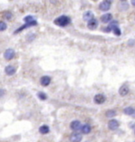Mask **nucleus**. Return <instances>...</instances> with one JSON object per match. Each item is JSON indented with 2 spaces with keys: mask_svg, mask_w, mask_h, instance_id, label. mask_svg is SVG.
<instances>
[{
  "mask_svg": "<svg viewBox=\"0 0 135 142\" xmlns=\"http://www.w3.org/2000/svg\"><path fill=\"white\" fill-rule=\"evenodd\" d=\"M104 31L107 32H109L113 31L116 36H120L121 35V30L119 26V22L117 21H111L109 22V25L104 29Z\"/></svg>",
  "mask_w": 135,
  "mask_h": 142,
  "instance_id": "f257e3e1",
  "label": "nucleus"
},
{
  "mask_svg": "<svg viewBox=\"0 0 135 142\" xmlns=\"http://www.w3.org/2000/svg\"><path fill=\"white\" fill-rule=\"evenodd\" d=\"M54 23L59 27H65L70 23V18L66 15H62L54 21Z\"/></svg>",
  "mask_w": 135,
  "mask_h": 142,
  "instance_id": "f03ea898",
  "label": "nucleus"
},
{
  "mask_svg": "<svg viewBox=\"0 0 135 142\" xmlns=\"http://www.w3.org/2000/svg\"><path fill=\"white\" fill-rule=\"evenodd\" d=\"M111 5V0H103V2H101L99 5V9L101 11H107L110 9Z\"/></svg>",
  "mask_w": 135,
  "mask_h": 142,
  "instance_id": "7ed1b4c3",
  "label": "nucleus"
},
{
  "mask_svg": "<svg viewBox=\"0 0 135 142\" xmlns=\"http://www.w3.org/2000/svg\"><path fill=\"white\" fill-rule=\"evenodd\" d=\"M82 140V135L80 133L74 132L71 133V135L69 136V141L71 142H81Z\"/></svg>",
  "mask_w": 135,
  "mask_h": 142,
  "instance_id": "20e7f679",
  "label": "nucleus"
},
{
  "mask_svg": "<svg viewBox=\"0 0 135 142\" xmlns=\"http://www.w3.org/2000/svg\"><path fill=\"white\" fill-rule=\"evenodd\" d=\"M94 103L97 104H102L106 101V96L103 94H97L94 96Z\"/></svg>",
  "mask_w": 135,
  "mask_h": 142,
  "instance_id": "39448f33",
  "label": "nucleus"
},
{
  "mask_svg": "<svg viewBox=\"0 0 135 142\" xmlns=\"http://www.w3.org/2000/svg\"><path fill=\"white\" fill-rule=\"evenodd\" d=\"M14 55H15V51L12 48H9L4 52V58H5L6 60H11L12 58H14Z\"/></svg>",
  "mask_w": 135,
  "mask_h": 142,
  "instance_id": "423d86ee",
  "label": "nucleus"
},
{
  "mask_svg": "<svg viewBox=\"0 0 135 142\" xmlns=\"http://www.w3.org/2000/svg\"><path fill=\"white\" fill-rule=\"evenodd\" d=\"M107 126H108V128H109V130H117V129L119 128V123L118 121H117V120L111 119V120H110L109 122H108Z\"/></svg>",
  "mask_w": 135,
  "mask_h": 142,
  "instance_id": "0eeeda50",
  "label": "nucleus"
},
{
  "mask_svg": "<svg viewBox=\"0 0 135 142\" xmlns=\"http://www.w3.org/2000/svg\"><path fill=\"white\" fill-rule=\"evenodd\" d=\"M81 128V123L80 121H78V120H74V121H73L71 123H70V129L73 131H78L80 130Z\"/></svg>",
  "mask_w": 135,
  "mask_h": 142,
  "instance_id": "6e6552de",
  "label": "nucleus"
},
{
  "mask_svg": "<svg viewBox=\"0 0 135 142\" xmlns=\"http://www.w3.org/2000/svg\"><path fill=\"white\" fill-rule=\"evenodd\" d=\"M37 25V21L36 20V21H33V22H30V23H25L24 25H22V26H21L19 28H17L16 31L14 32V33H17V32H19L21 31H22V30L25 29V28H29V27H31V26H34V25Z\"/></svg>",
  "mask_w": 135,
  "mask_h": 142,
  "instance_id": "1a4fd4ad",
  "label": "nucleus"
},
{
  "mask_svg": "<svg viewBox=\"0 0 135 142\" xmlns=\"http://www.w3.org/2000/svg\"><path fill=\"white\" fill-rule=\"evenodd\" d=\"M87 26L91 30H94L97 28L98 26V21L95 18L91 19L90 21H88V24H87Z\"/></svg>",
  "mask_w": 135,
  "mask_h": 142,
  "instance_id": "9d476101",
  "label": "nucleus"
},
{
  "mask_svg": "<svg viewBox=\"0 0 135 142\" xmlns=\"http://www.w3.org/2000/svg\"><path fill=\"white\" fill-rule=\"evenodd\" d=\"M129 92H130V88H129V87L127 85H122L120 87V88H119V93L122 96H127V95L129 93Z\"/></svg>",
  "mask_w": 135,
  "mask_h": 142,
  "instance_id": "9b49d317",
  "label": "nucleus"
},
{
  "mask_svg": "<svg viewBox=\"0 0 135 142\" xmlns=\"http://www.w3.org/2000/svg\"><path fill=\"white\" fill-rule=\"evenodd\" d=\"M112 14H105L101 16V21H102L103 23L104 24H107V23H109L111 21H112Z\"/></svg>",
  "mask_w": 135,
  "mask_h": 142,
  "instance_id": "f8f14e48",
  "label": "nucleus"
},
{
  "mask_svg": "<svg viewBox=\"0 0 135 142\" xmlns=\"http://www.w3.org/2000/svg\"><path fill=\"white\" fill-rule=\"evenodd\" d=\"M51 79L49 76H43L41 77V79H40V84L42 86L46 87V86H47L51 83Z\"/></svg>",
  "mask_w": 135,
  "mask_h": 142,
  "instance_id": "ddd939ff",
  "label": "nucleus"
},
{
  "mask_svg": "<svg viewBox=\"0 0 135 142\" xmlns=\"http://www.w3.org/2000/svg\"><path fill=\"white\" fill-rule=\"evenodd\" d=\"M94 18V14H93V13L92 11H86L85 12L84 14H83V20L85 21H90L91 19H93Z\"/></svg>",
  "mask_w": 135,
  "mask_h": 142,
  "instance_id": "4468645a",
  "label": "nucleus"
},
{
  "mask_svg": "<svg viewBox=\"0 0 135 142\" xmlns=\"http://www.w3.org/2000/svg\"><path fill=\"white\" fill-rule=\"evenodd\" d=\"M16 72V69L13 66H7L5 68V73L8 76H12L15 74Z\"/></svg>",
  "mask_w": 135,
  "mask_h": 142,
  "instance_id": "2eb2a0df",
  "label": "nucleus"
},
{
  "mask_svg": "<svg viewBox=\"0 0 135 142\" xmlns=\"http://www.w3.org/2000/svg\"><path fill=\"white\" fill-rule=\"evenodd\" d=\"M82 133H85V134H88L91 132V126L89 124H85L84 126H81V130Z\"/></svg>",
  "mask_w": 135,
  "mask_h": 142,
  "instance_id": "dca6fc26",
  "label": "nucleus"
},
{
  "mask_svg": "<svg viewBox=\"0 0 135 142\" xmlns=\"http://www.w3.org/2000/svg\"><path fill=\"white\" fill-rule=\"evenodd\" d=\"M50 131L49 127L46 126V125H43V126H41L40 128H39V132H40L41 134H47Z\"/></svg>",
  "mask_w": 135,
  "mask_h": 142,
  "instance_id": "f3484780",
  "label": "nucleus"
},
{
  "mask_svg": "<svg viewBox=\"0 0 135 142\" xmlns=\"http://www.w3.org/2000/svg\"><path fill=\"white\" fill-rule=\"evenodd\" d=\"M129 8V4L126 2H121L119 4V9L121 11H125Z\"/></svg>",
  "mask_w": 135,
  "mask_h": 142,
  "instance_id": "a211bd4d",
  "label": "nucleus"
},
{
  "mask_svg": "<svg viewBox=\"0 0 135 142\" xmlns=\"http://www.w3.org/2000/svg\"><path fill=\"white\" fill-rule=\"evenodd\" d=\"M123 112L125 114H127V115H132L134 114L135 111H134V109L132 107H127L123 110Z\"/></svg>",
  "mask_w": 135,
  "mask_h": 142,
  "instance_id": "6ab92c4d",
  "label": "nucleus"
},
{
  "mask_svg": "<svg viewBox=\"0 0 135 142\" xmlns=\"http://www.w3.org/2000/svg\"><path fill=\"white\" fill-rule=\"evenodd\" d=\"M116 111L115 110H108L105 115H106V117L107 118H112V117H115V116L116 115Z\"/></svg>",
  "mask_w": 135,
  "mask_h": 142,
  "instance_id": "aec40b11",
  "label": "nucleus"
},
{
  "mask_svg": "<svg viewBox=\"0 0 135 142\" xmlns=\"http://www.w3.org/2000/svg\"><path fill=\"white\" fill-rule=\"evenodd\" d=\"M36 21V19H35L31 15L26 16L24 18V21L25 23H30V22H33V21Z\"/></svg>",
  "mask_w": 135,
  "mask_h": 142,
  "instance_id": "412c9836",
  "label": "nucleus"
},
{
  "mask_svg": "<svg viewBox=\"0 0 135 142\" xmlns=\"http://www.w3.org/2000/svg\"><path fill=\"white\" fill-rule=\"evenodd\" d=\"M37 96H38V98L40 99V100H45L47 98V95L44 92H39L37 93Z\"/></svg>",
  "mask_w": 135,
  "mask_h": 142,
  "instance_id": "4be33fe9",
  "label": "nucleus"
},
{
  "mask_svg": "<svg viewBox=\"0 0 135 142\" xmlns=\"http://www.w3.org/2000/svg\"><path fill=\"white\" fill-rule=\"evenodd\" d=\"M7 28V25L4 21H0V32L5 31Z\"/></svg>",
  "mask_w": 135,
  "mask_h": 142,
  "instance_id": "5701e85b",
  "label": "nucleus"
},
{
  "mask_svg": "<svg viewBox=\"0 0 135 142\" xmlns=\"http://www.w3.org/2000/svg\"><path fill=\"white\" fill-rule=\"evenodd\" d=\"M12 17H13V15H12V14L10 12H7V13H6V14H5V18L6 19V20H10L11 18H12Z\"/></svg>",
  "mask_w": 135,
  "mask_h": 142,
  "instance_id": "b1692460",
  "label": "nucleus"
},
{
  "mask_svg": "<svg viewBox=\"0 0 135 142\" xmlns=\"http://www.w3.org/2000/svg\"><path fill=\"white\" fill-rule=\"evenodd\" d=\"M6 93V91L4 89H0V98L2 97Z\"/></svg>",
  "mask_w": 135,
  "mask_h": 142,
  "instance_id": "393cba45",
  "label": "nucleus"
},
{
  "mask_svg": "<svg viewBox=\"0 0 135 142\" xmlns=\"http://www.w3.org/2000/svg\"><path fill=\"white\" fill-rule=\"evenodd\" d=\"M131 4L133 6H135V0H131Z\"/></svg>",
  "mask_w": 135,
  "mask_h": 142,
  "instance_id": "a878e982",
  "label": "nucleus"
},
{
  "mask_svg": "<svg viewBox=\"0 0 135 142\" xmlns=\"http://www.w3.org/2000/svg\"><path fill=\"white\" fill-rule=\"evenodd\" d=\"M120 1H121V2H125L126 0H120Z\"/></svg>",
  "mask_w": 135,
  "mask_h": 142,
  "instance_id": "bb28decb",
  "label": "nucleus"
},
{
  "mask_svg": "<svg viewBox=\"0 0 135 142\" xmlns=\"http://www.w3.org/2000/svg\"><path fill=\"white\" fill-rule=\"evenodd\" d=\"M86 142H89V141H86Z\"/></svg>",
  "mask_w": 135,
  "mask_h": 142,
  "instance_id": "cd10ccee",
  "label": "nucleus"
}]
</instances>
